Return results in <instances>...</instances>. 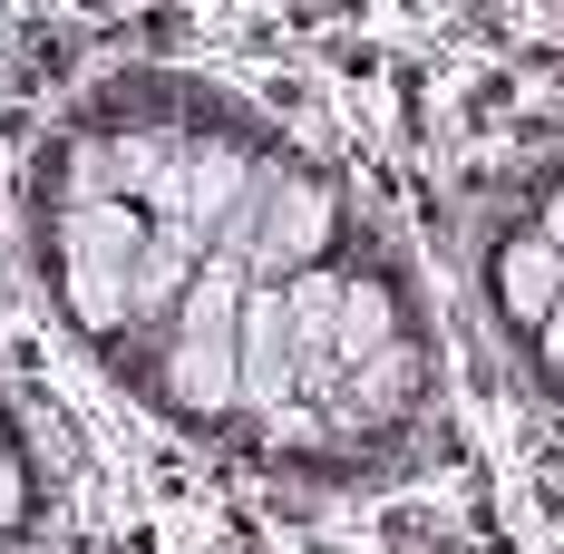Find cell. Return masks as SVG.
Here are the masks:
<instances>
[{
	"label": "cell",
	"instance_id": "6da1fadb",
	"mask_svg": "<svg viewBox=\"0 0 564 554\" xmlns=\"http://www.w3.org/2000/svg\"><path fill=\"white\" fill-rule=\"evenodd\" d=\"M156 215L127 195H58L50 205V292L68 312V332L117 350L137 340V253H147Z\"/></svg>",
	"mask_w": 564,
	"mask_h": 554
},
{
	"label": "cell",
	"instance_id": "7a4b0ae2",
	"mask_svg": "<svg viewBox=\"0 0 564 554\" xmlns=\"http://www.w3.org/2000/svg\"><path fill=\"white\" fill-rule=\"evenodd\" d=\"M243 292H253V273L225 263V253H205L185 312L156 340V409L185 419V428H215V419L243 409Z\"/></svg>",
	"mask_w": 564,
	"mask_h": 554
},
{
	"label": "cell",
	"instance_id": "3957f363",
	"mask_svg": "<svg viewBox=\"0 0 564 554\" xmlns=\"http://www.w3.org/2000/svg\"><path fill=\"white\" fill-rule=\"evenodd\" d=\"M340 243V185L332 175H273L253 205V282H292Z\"/></svg>",
	"mask_w": 564,
	"mask_h": 554
},
{
	"label": "cell",
	"instance_id": "277c9868",
	"mask_svg": "<svg viewBox=\"0 0 564 554\" xmlns=\"http://www.w3.org/2000/svg\"><path fill=\"white\" fill-rule=\"evenodd\" d=\"M419 399H429V350H419V332H409V340H390V350H370V360L340 370L332 438H380V428H399Z\"/></svg>",
	"mask_w": 564,
	"mask_h": 554
},
{
	"label": "cell",
	"instance_id": "5b68a950",
	"mask_svg": "<svg viewBox=\"0 0 564 554\" xmlns=\"http://www.w3.org/2000/svg\"><path fill=\"white\" fill-rule=\"evenodd\" d=\"M487 292H497V312H507V332H545V312L564 302V253L525 224V233H507L497 253H487Z\"/></svg>",
	"mask_w": 564,
	"mask_h": 554
},
{
	"label": "cell",
	"instance_id": "8992f818",
	"mask_svg": "<svg viewBox=\"0 0 564 554\" xmlns=\"http://www.w3.org/2000/svg\"><path fill=\"white\" fill-rule=\"evenodd\" d=\"M390 340H409L399 282H390V273H350V292H340V332H332L340 370H350V360H370V350H390Z\"/></svg>",
	"mask_w": 564,
	"mask_h": 554
},
{
	"label": "cell",
	"instance_id": "52a82bcc",
	"mask_svg": "<svg viewBox=\"0 0 564 554\" xmlns=\"http://www.w3.org/2000/svg\"><path fill=\"white\" fill-rule=\"evenodd\" d=\"M30 506H40V487H30V467H20V457L0 447V535H20V525H30Z\"/></svg>",
	"mask_w": 564,
	"mask_h": 554
},
{
	"label": "cell",
	"instance_id": "ba28073f",
	"mask_svg": "<svg viewBox=\"0 0 564 554\" xmlns=\"http://www.w3.org/2000/svg\"><path fill=\"white\" fill-rule=\"evenodd\" d=\"M535 370H545V389H564V302L545 312V332H535Z\"/></svg>",
	"mask_w": 564,
	"mask_h": 554
},
{
	"label": "cell",
	"instance_id": "9c48e42d",
	"mask_svg": "<svg viewBox=\"0 0 564 554\" xmlns=\"http://www.w3.org/2000/svg\"><path fill=\"white\" fill-rule=\"evenodd\" d=\"M535 233H545V243H555V253H564V175H555V185H545V205H535Z\"/></svg>",
	"mask_w": 564,
	"mask_h": 554
}]
</instances>
